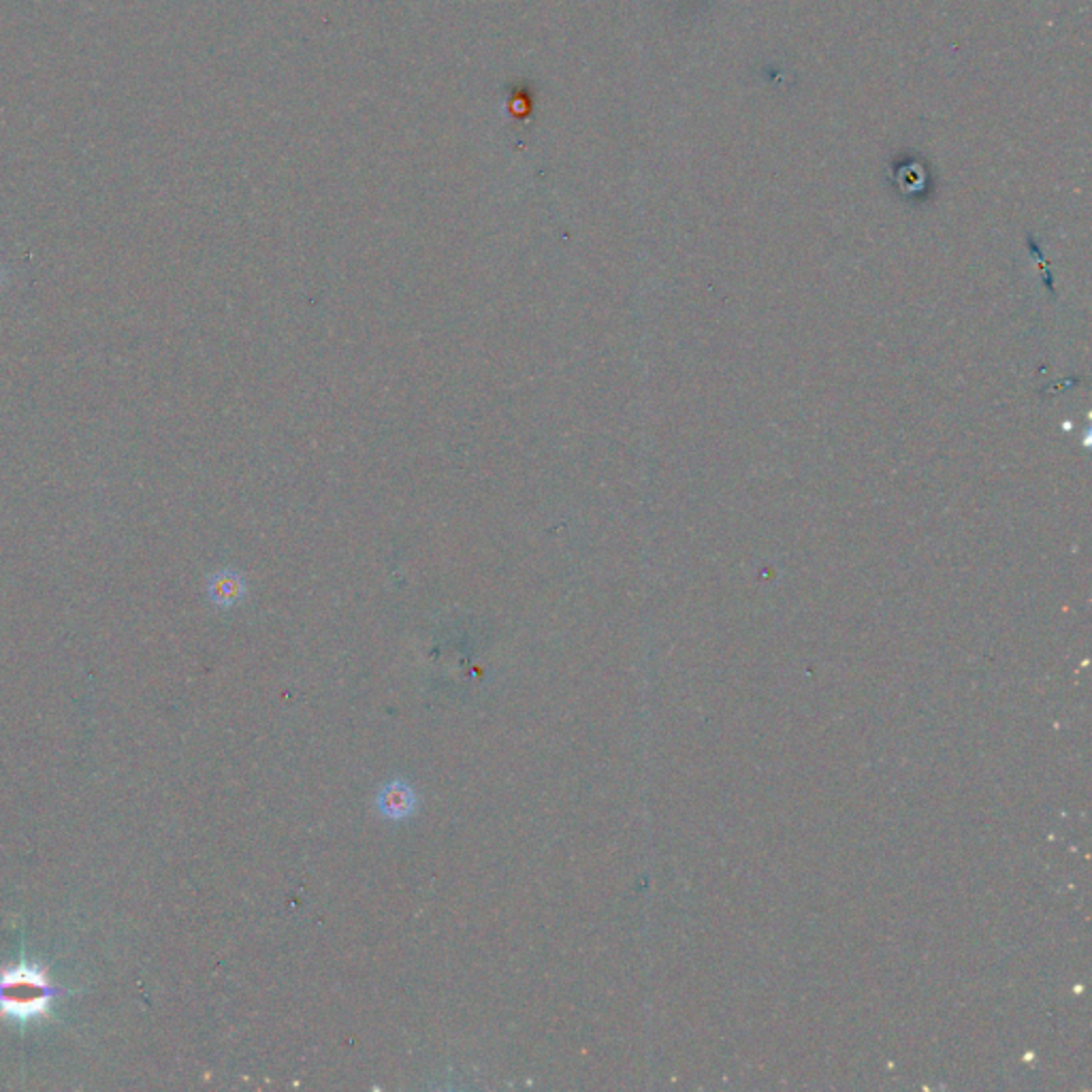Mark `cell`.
Segmentation results:
<instances>
[{
	"label": "cell",
	"mask_w": 1092,
	"mask_h": 1092,
	"mask_svg": "<svg viewBox=\"0 0 1092 1092\" xmlns=\"http://www.w3.org/2000/svg\"><path fill=\"white\" fill-rule=\"evenodd\" d=\"M64 990L54 986L46 970L30 962L0 968V1016L20 1024L50 1016L52 1003Z\"/></svg>",
	"instance_id": "obj_1"
},
{
	"label": "cell",
	"mask_w": 1092,
	"mask_h": 1092,
	"mask_svg": "<svg viewBox=\"0 0 1092 1092\" xmlns=\"http://www.w3.org/2000/svg\"><path fill=\"white\" fill-rule=\"evenodd\" d=\"M380 811L389 818H406L415 808V794L406 783H389L380 794Z\"/></svg>",
	"instance_id": "obj_2"
},
{
	"label": "cell",
	"mask_w": 1092,
	"mask_h": 1092,
	"mask_svg": "<svg viewBox=\"0 0 1092 1092\" xmlns=\"http://www.w3.org/2000/svg\"><path fill=\"white\" fill-rule=\"evenodd\" d=\"M210 595L216 604H222V606H229L233 602H237V597L241 595V583L235 575H229V572H222V575H216L210 583Z\"/></svg>",
	"instance_id": "obj_3"
},
{
	"label": "cell",
	"mask_w": 1092,
	"mask_h": 1092,
	"mask_svg": "<svg viewBox=\"0 0 1092 1092\" xmlns=\"http://www.w3.org/2000/svg\"><path fill=\"white\" fill-rule=\"evenodd\" d=\"M3 282H5V269L3 265H0V285H3Z\"/></svg>",
	"instance_id": "obj_4"
}]
</instances>
